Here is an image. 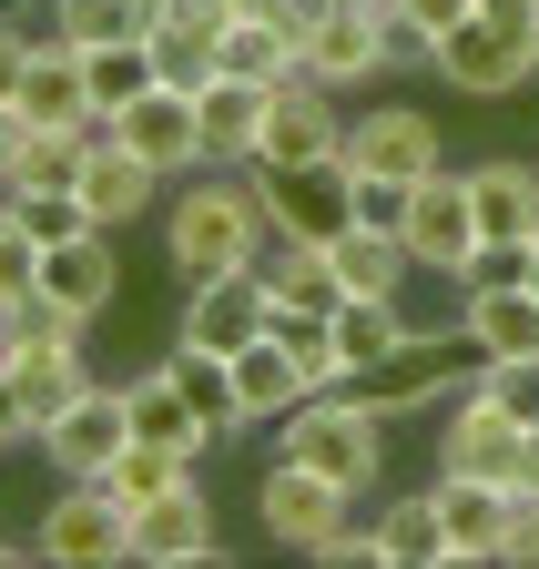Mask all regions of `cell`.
Returning a JSON list of instances; mask_svg holds the SVG:
<instances>
[{"mask_svg":"<svg viewBox=\"0 0 539 569\" xmlns=\"http://www.w3.org/2000/svg\"><path fill=\"white\" fill-rule=\"evenodd\" d=\"M153 224H163V264H173V284L254 274L264 244H276V224H264V203H254V173H224V163L183 173V183L163 193Z\"/></svg>","mask_w":539,"mask_h":569,"instance_id":"obj_1","label":"cell"},{"mask_svg":"<svg viewBox=\"0 0 539 569\" xmlns=\"http://www.w3.org/2000/svg\"><path fill=\"white\" fill-rule=\"evenodd\" d=\"M276 458H296V468L336 478L347 498H367V488L387 478V417H377L367 397H347V387H326V397H306V407L286 417Z\"/></svg>","mask_w":539,"mask_h":569,"instance_id":"obj_2","label":"cell"},{"mask_svg":"<svg viewBox=\"0 0 539 569\" xmlns=\"http://www.w3.org/2000/svg\"><path fill=\"white\" fill-rule=\"evenodd\" d=\"M254 173V203L264 224L296 234V244H326L336 224H357V163L326 153V163H244Z\"/></svg>","mask_w":539,"mask_h":569,"instance_id":"obj_3","label":"cell"},{"mask_svg":"<svg viewBox=\"0 0 539 569\" xmlns=\"http://www.w3.org/2000/svg\"><path fill=\"white\" fill-rule=\"evenodd\" d=\"M31 549L51 569H112V559H132V509H122L102 478H61V498L41 509Z\"/></svg>","mask_w":539,"mask_h":569,"instance_id":"obj_4","label":"cell"},{"mask_svg":"<svg viewBox=\"0 0 539 569\" xmlns=\"http://www.w3.org/2000/svg\"><path fill=\"white\" fill-rule=\"evenodd\" d=\"M438 468H479V478H499V488H539V448H529V427L509 417V407H489L479 387H468L458 407H448V427H438Z\"/></svg>","mask_w":539,"mask_h":569,"instance_id":"obj_5","label":"cell"},{"mask_svg":"<svg viewBox=\"0 0 539 569\" xmlns=\"http://www.w3.org/2000/svg\"><path fill=\"white\" fill-rule=\"evenodd\" d=\"M448 336H458V326H438V336H428V326H408V346H387L377 367H357V377H347V397H367L387 427H397V417H428V407H448V377H458Z\"/></svg>","mask_w":539,"mask_h":569,"instance_id":"obj_6","label":"cell"},{"mask_svg":"<svg viewBox=\"0 0 539 569\" xmlns=\"http://www.w3.org/2000/svg\"><path fill=\"white\" fill-rule=\"evenodd\" d=\"M428 71H438L458 102H509V92H529V82H539V51H529V41H509V31L479 11V21H458V31L428 51Z\"/></svg>","mask_w":539,"mask_h":569,"instance_id":"obj_7","label":"cell"},{"mask_svg":"<svg viewBox=\"0 0 539 569\" xmlns=\"http://www.w3.org/2000/svg\"><path fill=\"white\" fill-rule=\"evenodd\" d=\"M347 163L357 173H387V183H428V173H448V132L418 102H367L347 122Z\"/></svg>","mask_w":539,"mask_h":569,"instance_id":"obj_8","label":"cell"},{"mask_svg":"<svg viewBox=\"0 0 539 569\" xmlns=\"http://www.w3.org/2000/svg\"><path fill=\"white\" fill-rule=\"evenodd\" d=\"M397 244H408V264H418V274L458 284V264L479 254V203H468V173H458V163H448V173H428V183L408 193V224H397Z\"/></svg>","mask_w":539,"mask_h":569,"instance_id":"obj_9","label":"cell"},{"mask_svg":"<svg viewBox=\"0 0 539 569\" xmlns=\"http://www.w3.org/2000/svg\"><path fill=\"white\" fill-rule=\"evenodd\" d=\"M347 519H357V498L336 488V478H316V468H296V458H276V468L254 478V529L276 539V549H316Z\"/></svg>","mask_w":539,"mask_h":569,"instance_id":"obj_10","label":"cell"},{"mask_svg":"<svg viewBox=\"0 0 539 569\" xmlns=\"http://www.w3.org/2000/svg\"><path fill=\"white\" fill-rule=\"evenodd\" d=\"M82 387H92L82 346H11V356H0V427H11V438H41Z\"/></svg>","mask_w":539,"mask_h":569,"instance_id":"obj_11","label":"cell"},{"mask_svg":"<svg viewBox=\"0 0 539 569\" xmlns=\"http://www.w3.org/2000/svg\"><path fill=\"white\" fill-rule=\"evenodd\" d=\"M132 559L143 569H224V539H214V498L204 488H163L132 509Z\"/></svg>","mask_w":539,"mask_h":569,"instance_id":"obj_12","label":"cell"},{"mask_svg":"<svg viewBox=\"0 0 539 569\" xmlns=\"http://www.w3.org/2000/svg\"><path fill=\"white\" fill-rule=\"evenodd\" d=\"M122 448H132V407H122V387H102V377L41 427V458H51L61 478H102Z\"/></svg>","mask_w":539,"mask_h":569,"instance_id":"obj_13","label":"cell"},{"mask_svg":"<svg viewBox=\"0 0 539 569\" xmlns=\"http://www.w3.org/2000/svg\"><path fill=\"white\" fill-rule=\"evenodd\" d=\"M377 11L387 0H336V11L306 31V82H326V92H357V82H387V31H377Z\"/></svg>","mask_w":539,"mask_h":569,"instance_id":"obj_14","label":"cell"},{"mask_svg":"<svg viewBox=\"0 0 539 569\" xmlns=\"http://www.w3.org/2000/svg\"><path fill=\"white\" fill-rule=\"evenodd\" d=\"M428 498H438V519H448L458 569H499V539H509L519 488H499V478H479V468H438V478H428Z\"/></svg>","mask_w":539,"mask_h":569,"instance_id":"obj_15","label":"cell"},{"mask_svg":"<svg viewBox=\"0 0 539 569\" xmlns=\"http://www.w3.org/2000/svg\"><path fill=\"white\" fill-rule=\"evenodd\" d=\"M102 132H122L132 153H143L153 173H173V183H183V173H204V122H193V92H183V82H153L143 102H122Z\"/></svg>","mask_w":539,"mask_h":569,"instance_id":"obj_16","label":"cell"},{"mask_svg":"<svg viewBox=\"0 0 539 569\" xmlns=\"http://www.w3.org/2000/svg\"><path fill=\"white\" fill-rule=\"evenodd\" d=\"M264 326H276V296H264V264L254 274H214V284H183V346H214V356H244Z\"/></svg>","mask_w":539,"mask_h":569,"instance_id":"obj_17","label":"cell"},{"mask_svg":"<svg viewBox=\"0 0 539 569\" xmlns=\"http://www.w3.org/2000/svg\"><path fill=\"white\" fill-rule=\"evenodd\" d=\"M82 203H92V224H143V213H163V193H173V173H153L143 153H132L122 132H102L92 122V163H82V183H72Z\"/></svg>","mask_w":539,"mask_h":569,"instance_id":"obj_18","label":"cell"},{"mask_svg":"<svg viewBox=\"0 0 539 569\" xmlns=\"http://www.w3.org/2000/svg\"><path fill=\"white\" fill-rule=\"evenodd\" d=\"M347 92H326V82H286L276 112H264V153L254 163H326V153H347Z\"/></svg>","mask_w":539,"mask_h":569,"instance_id":"obj_19","label":"cell"},{"mask_svg":"<svg viewBox=\"0 0 539 569\" xmlns=\"http://www.w3.org/2000/svg\"><path fill=\"white\" fill-rule=\"evenodd\" d=\"M264 112H276V82H244V71H214L204 92H193V122H204V163L244 173L264 153Z\"/></svg>","mask_w":539,"mask_h":569,"instance_id":"obj_20","label":"cell"},{"mask_svg":"<svg viewBox=\"0 0 539 569\" xmlns=\"http://www.w3.org/2000/svg\"><path fill=\"white\" fill-rule=\"evenodd\" d=\"M41 296L102 316V306L122 296V244H112V224H92V234H72V244H41Z\"/></svg>","mask_w":539,"mask_h":569,"instance_id":"obj_21","label":"cell"},{"mask_svg":"<svg viewBox=\"0 0 539 569\" xmlns=\"http://www.w3.org/2000/svg\"><path fill=\"white\" fill-rule=\"evenodd\" d=\"M234 397H244V427H286L306 397H316V377L296 367V356H286V336L276 326H264L244 356H234Z\"/></svg>","mask_w":539,"mask_h":569,"instance_id":"obj_22","label":"cell"},{"mask_svg":"<svg viewBox=\"0 0 539 569\" xmlns=\"http://www.w3.org/2000/svg\"><path fill=\"white\" fill-rule=\"evenodd\" d=\"M458 346L468 356H539V296L529 284H489V296L458 284Z\"/></svg>","mask_w":539,"mask_h":569,"instance_id":"obj_23","label":"cell"},{"mask_svg":"<svg viewBox=\"0 0 539 569\" xmlns=\"http://www.w3.org/2000/svg\"><path fill=\"white\" fill-rule=\"evenodd\" d=\"M163 377H173V397L193 407V427H204L214 448H224L234 427H244V397H234V356H214V346H183V336H173Z\"/></svg>","mask_w":539,"mask_h":569,"instance_id":"obj_24","label":"cell"},{"mask_svg":"<svg viewBox=\"0 0 539 569\" xmlns=\"http://www.w3.org/2000/svg\"><path fill=\"white\" fill-rule=\"evenodd\" d=\"M468 203H479V234L539 244V163L499 153V163H468Z\"/></svg>","mask_w":539,"mask_h":569,"instance_id":"obj_25","label":"cell"},{"mask_svg":"<svg viewBox=\"0 0 539 569\" xmlns=\"http://www.w3.org/2000/svg\"><path fill=\"white\" fill-rule=\"evenodd\" d=\"M367 529H377V569H458L448 519H438V498H428V488H418V498H387Z\"/></svg>","mask_w":539,"mask_h":569,"instance_id":"obj_26","label":"cell"},{"mask_svg":"<svg viewBox=\"0 0 539 569\" xmlns=\"http://www.w3.org/2000/svg\"><path fill=\"white\" fill-rule=\"evenodd\" d=\"M326 264H336V284H347V296H397V284L418 274L408 244H397L387 224H336V234H326Z\"/></svg>","mask_w":539,"mask_h":569,"instance_id":"obj_27","label":"cell"},{"mask_svg":"<svg viewBox=\"0 0 539 569\" xmlns=\"http://www.w3.org/2000/svg\"><path fill=\"white\" fill-rule=\"evenodd\" d=\"M21 112H31V122H92V92H82V41L41 31V51H31V71H21Z\"/></svg>","mask_w":539,"mask_h":569,"instance_id":"obj_28","label":"cell"},{"mask_svg":"<svg viewBox=\"0 0 539 569\" xmlns=\"http://www.w3.org/2000/svg\"><path fill=\"white\" fill-rule=\"evenodd\" d=\"M163 82L153 41H82V92H92V122H112L122 102H143Z\"/></svg>","mask_w":539,"mask_h":569,"instance_id":"obj_29","label":"cell"},{"mask_svg":"<svg viewBox=\"0 0 539 569\" xmlns=\"http://www.w3.org/2000/svg\"><path fill=\"white\" fill-rule=\"evenodd\" d=\"M224 71H244V82H276V92H286V82H306V41L276 31V21L244 0V11L224 21Z\"/></svg>","mask_w":539,"mask_h":569,"instance_id":"obj_30","label":"cell"},{"mask_svg":"<svg viewBox=\"0 0 539 569\" xmlns=\"http://www.w3.org/2000/svg\"><path fill=\"white\" fill-rule=\"evenodd\" d=\"M122 407H132V438H163V448H183V458H214V438L193 427V407L173 397V377H163V367L122 377Z\"/></svg>","mask_w":539,"mask_h":569,"instance_id":"obj_31","label":"cell"},{"mask_svg":"<svg viewBox=\"0 0 539 569\" xmlns=\"http://www.w3.org/2000/svg\"><path fill=\"white\" fill-rule=\"evenodd\" d=\"M326 316H336V356H347V377L377 367L387 346H408V306H397V296H336Z\"/></svg>","mask_w":539,"mask_h":569,"instance_id":"obj_32","label":"cell"},{"mask_svg":"<svg viewBox=\"0 0 539 569\" xmlns=\"http://www.w3.org/2000/svg\"><path fill=\"white\" fill-rule=\"evenodd\" d=\"M183 478H193V458H183V448H163V438H132V448L102 468V488L122 498V509H143V498H163V488H183Z\"/></svg>","mask_w":539,"mask_h":569,"instance_id":"obj_33","label":"cell"},{"mask_svg":"<svg viewBox=\"0 0 539 569\" xmlns=\"http://www.w3.org/2000/svg\"><path fill=\"white\" fill-rule=\"evenodd\" d=\"M61 41H153V0H51Z\"/></svg>","mask_w":539,"mask_h":569,"instance_id":"obj_34","label":"cell"},{"mask_svg":"<svg viewBox=\"0 0 539 569\" xmlns=\"http://www.w3.org/2000/svg\"><path fill=\"white\" fill-rule=\"evenodd\" d=\"M468 387H479L489 407H509L529 438H539V356H479V367H468Z\"/></svg>","mask_w":539,"mask_h":569,"instance_id":"obj_35","label":"cell"},{"mask_svg":"<svg viewBox=\"0 0 539 569\" xmlns=\"http://www.w3.org/2000/svg\"><path fill=\"white\" fill-rule=\"evenodd\" d=\"M21 296H41V234L11 213V193H0V306H21Z\"/></svg>","mask_w":539,"mask_h":569,"instance_id":"obj_36","label":"cell"},{"mask_svg":"<svg viewBox=\"0 0 539 569\" xmlns=\"http://www.w3.org/2000/svg\"><path fill=\"white\" fill-rule=\"evenodd\" d=\"M11 213L41 234V244H72V234H92V203L82 193H11Z\"/></svg>","mask_w":539,"mask_h":569,"instance_id":"obj_37","label":"cell"},{"mask_svg":"<svg viewBox=\"0 0 539 569\" xmlns=\"http://www.w3.org/2000/svg\"><path fill=\"white\" fill-rule=\"evenodd\" d=\"M458 284H468V296H489V284H529V244H509V234H479V254L458 264Z\"/></svg>","mask_w":539,"mask_h":569,"instance_id":"obj_38","label":"cell"},{"mask_svg":"<svg viewBox=\"0 0 539 569\" xmlns=\"http://www.w3.org/2000/svg\"><path fill=\"white\" fill-rule=\"evenodd\" d=\"M408 193H418V183H387V173H357V224H387V234H397V224H408Z\"/></svg>","mask_w":539,"mask_h":569,"instance_id":"obj_39","label":"cell"},{"mask_svg":"<svg viewBox=\"0 0 539 569\" xmlns=\"http://www.w3.org/2000/svg\"><path fill=\"white\" fill-rule=\"evenodd\" d=\"M306 559H316V569H377V529H357V519H347L336 539H316Z\"/></svg>","mask_w":539,"mask_h":569,"instance_id":"obj_40","label":"cell"},{"mask_svg":"<svg viewBox=\"0 0 539 569\" xmlns=\"http://www.w3.org/2000/svg\"><path fill=\"white\" fill-rule=\"evenodd\" d=\"M31 51H41V31H21L11 11H0V102H21V71H31Z\"/></svg>","mask_w":539,"mask_h":569,"instance_id":"obj_41","label":"cell"},{"mask_svg":"<svg viewBox=\"0 0 539 569\" xmlns=\"http://www.w3.org/2000/svg\"><path fill=\"white\" fill-rule=\"evenodd\" d=\"M387 11H408V21H418L428 41H448L458 21H479V0H387Z\"/></svg>","mask_w":539,"mask_h":569,"instance_id":"obj_42","label":"cell"},{"mask_svg":"<svg viewBox=\"0 0 539 569\" xmlns=\"http://www.w3.org/2000/svg\"><path fill=\"white\" fill-rule=\"evenodd\" d=\"M499 569H539V498L509 509V539H499Z\"/></svg>","mask_w":539,"mask_h":569,"instance_id":"obj_43","label":"cell"},{"mask_svg":"<svg viewBox=\"0 0 539 569\" xmlns=\"http://www.w3.org/2000/svg\"><path fill=\"white\" fill-rule=\"evenodd\" d=\"M21 142H31V112H21V102H0V183H11V163H21Z\"/></svg>","mask_w":539,"mask_h":569,"instance_id":"obj_44","label":"cell"},{"mask_svg":"<svg viewBox=\"0 0 539 569\" xmlns=\"http://www.w3.org/2000/svg\"><path fill=\"white\" fill-rule=\"evenodd\" d=\"M529 296H539V244H529Z\"/></svg>","mask_w":539,"mask_h":569,"instance_id":"obj_45","label":"cell"},{"mask_svg":"<svg viewBox=\"0 0 539 569\" xmlns=\"http://www.w3.org/2000/svg\"><path fill=\"white\" fill-rule=\"evenodd\" d=\"M11 448H21V438H11V427H0V458H11Z\"/></svg>","mask_w":539,"mask_h":569,"instance_id":"obj_46","label":"cell"}]
</instances>
